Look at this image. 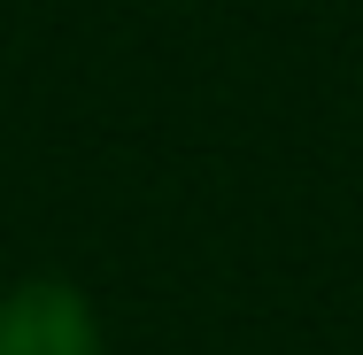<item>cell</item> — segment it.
I'll use <instances>...</instances> for the list:
<instances>
[{
  "label": "cell",
  "instance_id": "6da1fadb",
  "mask_svg": "<svg viewBox=\"0 0 363 355\" xmlns=\"http://www.w3.org/2000/svg\"><path fill=\"white\" fill-rule=\"evenodd\" d=\"M0 355H101L93 309L62 278H31L0 301Z\"/></svg>",
  "mask_w": 363,
  "mask_h": 355
}]
</instances>
